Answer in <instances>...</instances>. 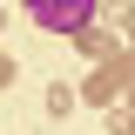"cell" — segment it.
Segmentation results:
<instances>
[{
	"label": "cell",
	"mask_w": 135,
	"mask_h": 135,
	"mask_svg": "<svg viewBox=\"0 0 135 135\" xmlns=\"http://www.w3.org/2000/svg\"><path fill=\"white\" fill-rule=\"evenodd\" d=\"M74 47L95 54V61H115V41H108V34H95V27H74Z\"/></svg>",
	"instance_id": "7a4b0ae2"
},
{
	"label": "cell",
	"mask_w": 135,
	"mask_h": 135,
	"mask_svg": "<svg viewBox=\"0 0 135 135\" xmlns=\"http://www.w3.org/2000/svg\"><path fill=\"white\" fill-rule=\"evenodd\" d=\"M0 20H7V14H0Z\"/></svg>",
	"instance_id": "8992f818"
},
{
	"label": "cell",
	"mask_w": 135,
	"mask_h": 135,
	"mask_svg": "<svg viewBox=\"0 0 135 135\" xmlns=\"http://www.w3.org/2000/svg\"><path fill=\"white\" fill-rule=\"evenodd\" d=\"M7 81H14V61H7V54H0V88H7Z\"/></svg>",
	"instance_id": "277c9868"
},
{
	"label": "cell",
	"mask_w": 135,
	"mask_h": 135,
	"mask_svg": "<svg viewBox=\"0 0 135 135\" xmlns=\"http://www.w3.org/2000/svg\"><path fill=\"white\" fill-rule=\"evenodd\" d=\"M122 34H128V41H135V20H128V27H122Z\"/></svg>",
	"instance_id": "5b68a950"
},
{
	"label": "cell",
	"mask_w": 135,
	"mask_h": 135,
	"mask_svg": "<svg viewBox=\"0 0 135 135\" xmlns=\"http://www.w3.org/2000/svg\"><path fill=\"white\" fill-rule=\"evenodd\" d=\"M115 135H135V115H115Z\"/></svg>",
	"instance_id": "3957f363"
},
{
	"label": "cell",
	"mask_w": 135,
	"mask_h": 135,
	"mask_svg": "<svg viewBox=\"0 0 135 135\" xmlns=\"http://www.w3.org/2000/svg\"><path fill=\"white\" fill-rule=\"evenodd\" d=\"M34 27H54V34H74L88 27V14H95V0H27Z\"/></svg>",
	"instance_id": "6da1fadb"
}]
</instances>
